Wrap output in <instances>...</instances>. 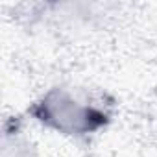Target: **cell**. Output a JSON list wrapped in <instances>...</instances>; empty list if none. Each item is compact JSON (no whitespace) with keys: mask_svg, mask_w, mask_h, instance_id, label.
<instances>
[{"mask_svg":"<svg viewBox=\"0 0 157 157\" xmlns=\"http://www.w3.org/2000/svg\"><path fill=\"white\" fill-rule=\"evenodd\" d=\"M30 115L44 128L70 137L96 133L109 122L105 109L89 100H82L65 87L46 91L30 107Z\"/></svg>","mask_w":157,"mask_h":157,"instance_id":"cell-1","label":"cell"},{"mask_svg":"<svg viewBox=\"0 0 157 157\" xmlns=\"http://www.w3.org/2000/svg\"><path fill=\"white\" fill-rule=\"evenodd\" d=\"M0 157H33V146L17 128L13 131L6 129L2 137V155Z\"/></svg>","mask_w":157,"mask_h":157,"instance_id":"cell-2","label":"cell"}]
</instances>
